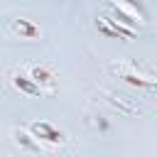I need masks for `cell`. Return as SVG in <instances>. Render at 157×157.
Instances as JSON below:
<instances>
[{
    "label": "cell",
    "mask_w": 157,
    "mask_h": 157,
    "mask_svg": "<svg viewBox=\"0 0 157 157\" xmlns=\"http://www.w3.org/2000/svg\"><path fill=\"white\" fill-rule=\"evenodd\" d=\"M110 71L123 78L125 83L135 86V88H145V91H152L157 86V78H155V69L147 66V64H137V61H113L110 64Z\"/></svg>",
    "instance_id": "obj_1"
},
{
    "label": "cell",
    "mask_w": 157,
    "mask_h": 157,
    "mask_svg": "<svg viewBox=\"0 0 157 157\" xmlns=\"http://www.w3.org/2000/svg\"><path fill=\"white\" fill-rule=\"evenodd\" d=\"M27 130H29L32 137L39 142L42 152H56V150L66 142L64 130H59L56 125H52V123H47V120H34V123L27 125Z\"/></svg>",
    "instance_id": "obj_2"
},
{
    "label": "cell",
    "mask_w": 157,
    "mask_h": 157,
    "mask_svg": "<svg viewBox=\"0 0 157 157\" xmlns=\"http://www.w3.org/2000/svg\"><path fill=\"white\" fill-rule=\"evenodd\" d=\"M108 10L125 25L140 29L142 25H147V12L135 2V0H108Z\"/></svg>",
    "instance_id": "obj_3"
},
{
    "label": "cell",
    "mask_w": 157,
    "mask_h": 157,
    "mask_svg": "<svg viewBox=\"0 0 157 157\" xmlns=\"http://www.w3.org/2000/svg\"><path fill=\"white\" fill-rule=\"evenodd\" d=\"M96 27H98V32H101V34H105V37H115V39H125V42H130V39H135V37H137V29H135V27H130V25H125V22H120V20H118L108 7L98 15Z\"/></svg>",
    "instance_id": "obj_4"
},
{
    "label": "cell",
    "mask_w": 157,
    "mask_h": 157,
    "mask_svg": "<svg viewBox=\"0 0 157 157\" xmlns=\"http://www.w3.org/2000/svg\"><path fill=\"white\" fill-rule=\"evenodd\" d=\"M27 74H29V78L44 91V96H52V93L56 91V76H54V71H52L47 64H32V66L27 69Z\"/></svg>",
    "instance_id": "obj_5"
},
{
    "label": "cell",
    "mask_w": 157,
    "mask_h": 157,
    "mask_svg": "<svg viewBox=\"0 0 157 157\" xmlns=\"http://www.w3.org/2000/svg\"><path fill=\"white\" fill-rule=\"evenodd\" d=\"M7 29H10V34H15L17 39H25V42H37V39L42 37L39 25H34V22H32V20H27V17L10 20Z\"/></svg>",
    "instance_id": "obj_6"
},
{
    "label": "cell",
    "mask_w": 157,
    "mask_h": 157,
    "mask_svg": "<svg viewBox=\"0 0 157 157\" xmlns=\"http://www.w3.org/2000/svg\"><path fill=\"white\" fill-rule=\"evenodd\" d=\"M10 83H12V88H17L20 93H25V96H29V98H42L44 96V91L29 78V74L27 71H12L10 74Z\"/></svg>",
    "instance_id": "obj_7"
},
{
    "label": "cell",
    "mask_w": 157,
    "mask_h": 157,
    "mask_svg": "<svg viewBox=\"0 0 157 157\" xmlns=\"http://www.w3.org/2000/svg\"><path fill=\"white\" fill-rule=\"evenodd\" d=\"M105 101H108L113 108H118L120 113H125V115L140 113V105H137L135 98H130V96H123V93H115V91H105Z\"/></svg>",
    "instance_id": "obj_8"
},
{
    "label": "cell",
    "mask_w": 157,
    "mask_h": 157,
    "mask_svg": "<svg viewBox=\"0 0 157 157\" xmlns=\"http://www.w3.org/2000/svg\"><path fill=\"white\" fill-rule=\"evenodd\" d=\"M12 140H15V145H17L20 150H25V152H42L39 142L32 137V132H29L27 128H15V130H12Z\"/></svg>",
    "instance_id": "obj_9"
}]
</instances>
